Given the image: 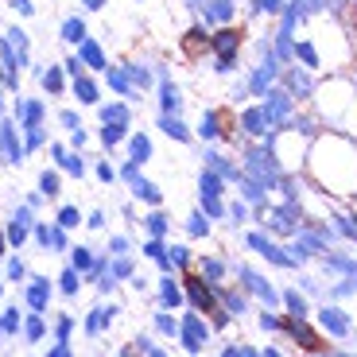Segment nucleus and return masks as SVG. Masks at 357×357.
<instances>
[{
	"instance_id": "obj_1",
	"label": "nucleus",
	"mask_w": 357,
	"mask_h": 357,
	"mask_svg": "<svg viewBox=\"0 0 357 357\" xmlns=\"http://www.w3.org/2000/svg\"><path fill=\"white\" fill-rule=\"evenodd\" d=\"M307 171L326 195L354 198L357 195V144L342 132H322L307 152Z\"/></svg>"
},
{
	"instance_id": "obj_2",
	"label": "nucleus",
	"mask_w": 357,
	"mask_h": 357,
	"mask_svg": "<svg viewBox=\"0 0 357 357\" xmlns=\"http://www.w3.org/2000/svg\"><path fill=\"white\" fill-rule=\"evenodd\" d=\"M354 98H357V89L346 78H334L319 89V109H322V116H346Z\"/></svg>"
},
{
	"instance_id": "obj_3",
	"label": "nucleus",
	"mask_w": 357,
	"mask_h": 357,
	"mask_svg": "<svg viewBox=\"0 0 357 357\" xmlns=\"http://www.w3.org/2000/svg\"><path fill=\"white\" fill-rule=\"evenodd\" d=\"M187 291H190V303L202 307L206 314H218V299L214 291H210V284H202V280L195 276V272H187Z\"/></svg>"
},
{
	"instance_id": "obj_4",
	"label": "nucleus",
	"mask_w": 357,
	"mask_h": 357,
	"mask_svg": "<svg viewBox=\"0 0 357 357\" xmlns=\"http://www.w3.org/2000/svg\"><path fill=\"white\" fill-rule=\"evenodd\" d=\"M237 47H241V31H229V27L210 39V51H218L222 59H237Z\"/></svg>"
},
{
	"instance_id": "obj_5",
	"label": "nucleus",
	"mask_w": 357,
	"mask_h": 357,
	"mask_svg": "<svg viewBox=\"0 0 357 357\" xmlns=\"http://www.w3.org/2000/svg\"><path fill=\"white\" fill-rule=\"evenodd\" d=\"M287 334H291V338H299V346H303V349H326V342L314 338L307 322H287Z\"/></svg>"
},
{
	"instance_id": "obj_6",
	"label": "nucleus",
	"mask_w": 357,
	"mask_h": 357,
	"mask_svg": "<svg viewBox=\"0 0 357 357\" xmlns=\"http://www.w3.org/2000/svg\"><path fill=\"white\" fill-rule=\"evenodd\" d=\"M210 51V36H202V31H190L187 39H183V54H187V59H198V54H206Z\"/></svg>"
},
{
	"instance_id": "obj_7",
	"label": "nucleus",
	"mask_w": 357,
	"mask_h": 357,
	"mask_svg": "<svg viewBox=\"0 0 357 357\" xmlns=\"http://www.w3.org/2000/svg\"><path fill=\"white\" fill-rule=\"evenodd\" d=\"M346 125H349V132L357 136V98H354V105H349V113H346Z\"/></svg>"
},
{
	"instance_id": "obj_8",
	"label": "nucleus",
	"mask_w": 357,
	"mask_h": 357,
	"mask_svg": "<svg viewBox=\"0 0 357 357\" xmlns=\"http://www.w3.org/2000/svg\"><path fill=\"white\" fill-rule=\"evenodd\" d=\"M354 206H357V195H354Z\"/></svg>"
}]
</instances>
